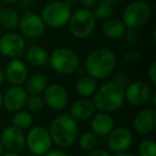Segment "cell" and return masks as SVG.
Listing matches in <instances>:
<instances>
[{
	"instance_id": "obj_15",
	"label": "cell",
	"mask_w": 156,
	"mask_h": 156,
	"mask_svg": "<svg viewBox=\"0 0 156 156\" xmlns=\"http://www.w3.org/2000/svg\"><path fill=\"white\" fill-rule=\"evenodd\" d=\"M27 98L23 86H11L2 94V106L10 113H16L25 107Z\"/></svg>"
},
{
	"instance_id": "obj_12",
	"label": "cell",
	"mask_w": 156,
	"mask_h": 156,
	"mask_svg": "<svg viewBox=\"0 0 156 156\" xmlns=\"http://www.w3.org/2000/svg\"><path fill=\"white\" fill-rule=\"evenodd\" d=\"M43 100L52 111H61L69 102V94L64 86L59 83H51L47 85L43 93Z\"/></svg>"
},
{
	"instance_id": "obj_26",
	"label": "cell",
	"mask_w": 156,
	"mask_h": 156,
	"mask_svg": "<svg viewBox=\"0 0 156 156\" xmlns=\"http://www.w3.org/2000/svg\"><path fill=\"white\" fill-rule=\"evenodd\" d=\"M78 144L81 150L86 152H91L97 148L98 137L92 131H86L79 136Z\"/></svg>"
},
{
	"instance_id": "obj_25",
	"label": "cell",
	"mask_w": 156,
	"mask_h": 156,
	"mask_svg": "<svg viewBox=\"0 0 156 156\" xmlns=\"http://www.w3.org/2000/svg\"><path fill=\"white\" fill-rule=\"evenodd\" d=\"M32 123H33V116L31 113L28 111H18L14 114L12 118V124L14 127L21 129H28L31 127Z\"/></svg>"
},
{
	"instance_id": "obj_2",
	"label": "cell",
	"mask_w": 156,
	"mask_h": 156,
	"mask_svg": "<svg viewBox=\"0 0 156 156\" xmlns=\"http://www.w3.org/2000/svg\"><path fill=\"white\" fill-rule=\"evenodd\" d=\"M117 66V55L108 48H96L86 58L85 68L88 76L94 80H103L113 72Z\"/></svg>"
},
{
	"instance_id": "obj_40",
	"label": "cell",
	"mask_w": 156,
	"mask_h": 156,
	"mask_svg": "<svg viewBox=\"0 0 156 156\" xmlns=\"http://www.w3.org/2000/svg\"><path fill=\"white\" fill-rule=\"evenodd\" d=\"M151 102H152L153 108H155L156 107V94L155 93L153 94V97H152V99H151Z\"/></svg>"
},
{
	"instance_id": "obj_30",
	"label": "cell",
	"mask_w": 156,
	"mask_h": 156,
	"mask_svg": "<svg viewBox=\"0 0 156 156\" xmlns=\"http://www.w3.org/2000/svg\"><path fill=\"white\" fill-rule=\"evenodd\" d=\"M124 36L128 44H136L140 38V33L136 29H126Z\"/></svg>"
},
{
	"instance_id": "obj_11",
	"label": "cell",
	"mask_w": 156,
	"mask_h": 156,
	"mask_svg": "<svg viewBox=\"0 0 156 156\" xmlns=\"http://www.w3.org/2000/svg\"><path fill=\"white\" fill-rule=\"evenodd\" d=\"M133 133L126 126H117L107 136V146L115 154L127 152L133 144Z\"/></svg>"
},
{
	"instance_id": "obj_23",
	"label": "cell",
	"mask_w": 156,
	"mask_h": 156,
	"mask_svg": "<svg viewBox=\"0 0 156 156\" xmlns=\"http://www.w3.org/2000/svg\"><path fill=\"white\" fill-rule=\"evenodd\" d=\"M28 63L33 67H43L48 63L49 54L41 46H32L26 53Z\"/></svg>"
},
{
	"instance_id": "obj_21",
	"label": "cell",
	"mask_w": 156,
	"mask_h": 156,
	"mask_svg": "<svg viewBox=\"0 0 156 156\" xmlns=\"http://www.w3.org/2000/svg\"><path fill=\"white\" fill-rule=\"evenodd\" d=\"M47 79L42 73H34L28 76L25 82V90L28 96H40L47 87Z\"/></svg>"
},
{
	"instance_id": "obj_46",
	"label": "cell",
	"mask_w": 156,
	"mask_h": 156,
	"mask_svg": "<svg viewBox=\"0 0 156 156\" xmlns=\"http://www.w3.org/2000/svg\"><path fill=\"white\" fill-rule=\"evenodd\" d=\"M0 12H1V6H0Z\"/></svg>"
},
{
	"instance_id": "obj_44",
	"label": "cell",
	"mask_w": 156,
	"mask_h": 156,
	"mask_svg": "<svg viewBox=\"0 0 156 156\" xmlns=\"http://www.w3.org/2000/svg\"><path fill=\"white\" fill-rule=\"evenodd\" d=\"M2 107V94L1 91H0V108Z\"/></svg>"
},
{
	"instance_id": "obj_1",
	"label": "cell",
	"mask_w": 156,
	"mask_h": 156,
	"mask_svg": "<svg viewBox=\"0 0 156 156\" xmlns=\"http://www.w3.org/2000/svg\"><path fill=\"white\" fill-rule=\"evenodd\" d=\"M48 132L52 144L63 150L71 148L78 139L79 125L70 115L61 114L51 120Z\"/></svg>"
},
{
	"instance_id": "obj_8",
	"label": "cell",
	"mask_w": 156,
	"mask_h": 156,
	"mask_svg": "<svg viewBox=\"0 0 156 156\" xmlns=\"http://www.w3.org/2000/svg\"><path fill=\"white\" fill-rule=\"evenodd\" d=\"M26 146L34 156H43L51 150L52 141L48 129L42 125L31 127L26 136Z\"/></svg>"
},
{
	"instance_id": "obj_10",
	"label": "cell",
	"mask_w": 156,
	"mask_h": 156,
	"mask_svg": "<svg viewBox=\"0 0 156 156\" xmlns=\"http://www.w3.org/2000/svg\"><path fill=\"white\" fill-rule=\"evenodd\" d=\"M26 50V41L19 33L8 32L0 36V55L4 58H18Z\"/></svg>"
},
{
	"instance_id": "obj_32",
	"label": "cell",
	"mask_w": 156,
	"mask_h": 156,
	"mask_svg": "<svg viewBox=\"0 0 156 156\" xmlns=\"http://www.w3.org/2000/svg\"><path fill=\"white\" fill-rule=\"evenodd\" d=\"M79 3L82 5L83 9H88V10H92L96 4L98 3L100 0H77Z\"/></svg>"
},
{
	"instance_id": "obj_28",
	"label": "cell",
	"mask_w": 156,
	"mask_h": 156,
	"mask_svg": "<svg viewBox=\"0 0 156 156\" xmlns=\"http://www.w3.org/2000/svg\"><path fill=\"white\" fill-rule=\"evenodd\" d=\"M137 152L139 156H156V144L153 139L146 138L138 144Z\"/></svg>"
},
{
	"instance_id": "obj_5",
	"label": "cell",
	"mask_w": 156,
	"mask_h": 156,
	"mask_svg": "<svg viewBox=\"0 0 156 156\" xmlns=\"http://www.w3.org/2000/svg\"><path fill=\"white\" fill-rule=\"evenodd\" d=\"M48 63L57 73L69 76L78 69L80 61L74 50L67 47H58L49 54Z\"/></svg>"
},
{
	"instance_id": "obj_3",
	"label": "cell",
	"mask_w": 156,
	"mask_h": 156,
	"mask_svg": "<svg viewBox=\"0 0 156 156\" xmlns=\"http://www.w3.org/2000/svg\"><path fill=\"white\" fill-rule=\"evenodd\" d=\"M92 103L101 113L110 114L118 111L125 103L124 87L116 81H108L96 89Z\"/></svg>"
},
{
	"instance_id": "obj_14",
	"label": "cell",
	"mask_w": 156,
	"mask_h": 156,
	"mask_svg": "<svg viewBox=\"0 0 156 156\" xmlns=\"http://www.w3.org/2000/svg\"><path fill=\"white\" fill-rule=\"evenodd\" d=\"M0 141L8 152L18 153L26 147V136L23 131L13 125H8L0 132Z\"/></svg>"
},
{
	"instance_id": "obj_39",
	"label": "cell",
	"mask_w": 156,
	"mask_h": 156,
	"mask_svg": "<svg viewBox=\"0 0 156 156\" xmlns=\"http://www.w3.org/2000/svg\"><path fill=\"white\" fill-rule=\"evenodd\" d=\"M1 156H21L18 153H14V152H6V153H2Z\"/></svg>"
},
{
	"instance_id": "obj_7",
	"label": "cell",
	"mask_w": 156,
	"mask_h": 156,
	"mask_svg": "<svg viewBox=\"0 0 156 156\" xmlns=\"http://www.w3.org/2000/svg\"><path fill=\"white\" fill-rule=\"evenodd\" d=\"M67 26L73 36L81 39L88 38L95 30L96 19L91 10L81 8L72 12Z\"/></svg>"
},
{
	"instance_id": "obj_17",
	"label": "cell",
	"mask_w": 156,
	"mask_h": 156,
	"mask_svg": "<svg viewBox=\"0 0 156 156\" xmlns=\"http://www.w3.org/2000/svg\"><path fill=\"white\" fill-rule=\"evenodd\" d=\"M6 80L12 86H21L28 79V68L23 61L18 58L11 60L6 64L3 71Z\"/></svg>"
},
{
	"instance_id": "obj_19",
	"label": "cell",
	"mask_w": 156,
	"mask_h": 156,
	"mask_svg": "<svg viewBox=\"0 0 156 156\" xmlns=\"http://www.w3.org/2000/svg\"><path fill=\"white\" fill-rule=\"evenodd\" d=\"M95 113V107L89 99H78L72 104L70 116L76 121H85L91 118Z\"/></svg>"
},
{
	"instance_id": "obj_4",
	"label": "cell",
	"mask_w": 156,
	"mask_h": 156,
	"mask_svg": "<svg viewBox=\"0 0 156 156\" xmlns=\"http://www.w3.org/2000/svg\"><path fill=\"white\" fill-rule=\"evenodd\" d=\"M152 16V9L143 0H134L124 8L122 13V23L126 29H136L144 27Z\"/></svg>"
},
{
	"instance_id": "obj_31",
	"label": "cell",
	"mask_w": 156,
	"mask_h": 156,
	"mask_svg": "<svg viewBox=\"0 0 156 156\" xmlns=\"http://www.w3.org/2000/svg\"><path fill=\"white\" fill-rule=\"evenodd\" d=\"M148 76L150 79L151 83L153 85H156V62H153L150 65V67H149Z\"/></svg>"
},
{
	"instance_id": "obj_22",
	"label": "cell",
	"mask_w": 156,
	"mask_h": 156,
	"mask_svg": "<svg viewBox=\"0 0 156 156\" xmlns=\"http://www.w3.org/2000/svg\"><path fill=\"white\" fill-rule=\"evenodd\" d=\"M96 89H97V83L88 74L80 76L75 83L76 93L82 99H89L90 97H93Z\"/></svg>"
},
{
	"instance_id": "obj_37",
	"label": "cell",
	"mask_w": 156,
	"mask_h": 156,
	"mask_svg": "<svg viewBox=\"0 0 156 156\" xmlns=\"http://www.w3.org/2000/svg\"><path fill=\"white\" fill-rule=\"evenodd\" d=\"M4 82H6V76H4L3 71L0 69V87H1L2 85L4 84Z\"/></svg>"
},
{
	"instance_id": "obj_6",
	"label": "cell",
	"mask_w": 156,
	"mask_h": 156,
	"mask_svg": "<svg viewBox=\"0 0 156 156\" xmlns=\"http://www.w3.org/2000/svg\"><path fill=\"white\" fill-rule=\"evenodd\" d=\"M72 15V9L62 0H54L44 5L41 12V18L46 27L59 29L67 25Z\"/></svg>"
},
{
	"instance_id": "obj_29",
	"label": "cell",
	"mask_w": 156,
	"mask_h": 156,
	"mask_svg": "<svg viewBox=\"0 0 156 156\" xmlns=\"http://www.w3.org/2000/svg\"><path fill=\"white\" fill-rule=\"evenodd\" d=\"M26 107L29 113H41L45 108V103L43 98L40 96H28L26 101Z\"/></svg>"
},
{
	"instance_id": "obj_42",
	"label": "cell",
	"mask_w": 156,
	"mask_h": 156,
	"mask_svg": "<svg viewBox=\"0 0 156 156\" xmlns=\"http://www.w3.org/2000/svg\"><path fill=\"white\" fill-rule=\"evenodd\" d=\"M100 1H102V2H106V3L113 4V3H116V2H117L118 0H100Z\"/></svg>"
},
{
	"instance_id": "obj_13",
	"label": "cell",
	"mask_w": 156,
	"mask_h": 156,
	"mask_svg": "<svg viewBox=\"0 0 156 156\" xmlns=\"http://www.w3.org/2000/svg\"><path fill=\"white\" fill-rule=\"evenodd\" d=\"M18 28L21 34L29 38H38L45 33L46 30V26L41 16L30 11L25 12L23 16L19 17Z\"/></svg>"
},
{
	"instance_id": "obj_9",
	"label": "cell",
	"mask_w": 156,
	"mask_h": 156,
	"mask_svg": "<svg viewBox=\"0 0 156 156\" xmlns=\"http://www.w3.org/2000/svg\"><path fill=\"white\" fill-rule=\"evenodd\" d=\"M154 91L143 81H134L124 88L125 101L136 107L144 106L151 102Z\"/></svg>"
},
{
	"instance_id": "obj_34",
	"label": "cell",
	"mask_w": 156,
	"mask_h": 156,
	"mask_svg": "<svg viewBox=\"0 0 156 156\" xmlns=\"http://www.w3.org/2000/svg\"><path fill=\"white\" fill-rule=\"evenodd\" d=\"M43 156H71V155H69L63 150H50L49 152H47Z\"/></svg>"
},
{
	"instance_id": "obj_36",
	"label": "cell",
	"mask_w": 156,
	"mask_h": 156,
	"mask_svg": "<svg viewBox=\"0 0 156 156\" xmlns=\"http://www.w3.org/2000/svg\"><path fill=\"white\" fill-rule=\"evenodd\" d=\"M63 1H64V3L71 9L74 8V6H75L76 4H77V2H78L77 0H63Z\"/></svg>"
},
{
	"instance_id": "obj_43",
	"label": "cell",
	"mask_w": 156,
	"mask_h": 156,
	"mask_svg": "<svg viewBox=\"0 0 156 156\" xmlns=\"http://www.w3.org/2000/svg\"><path fill=\"white\" fill-rule=\"evenodd\" d=\"M2 153H3V147H2L1 141H0V156L2 155Z\"/></svg>"
},
{
	"instance_id": "obj_27",
	"label": "cell",
	"mask_w": 156,
	"mask_h": 156,
	"mask_svg": "<svg viewBox=\"0 0 156 156\" xmlns=\"http://www.w3.org/2000/svg\"><path fill=\"white\" fill-rule=\"evenodd\" d=\"M91 11H92V14L95 17V19L107 20V19L112 17L113 13H115V8H113V4L98 1V3Z\"/></svg>"
},
{
	"instance_id": "obj_24",
	"label": "cell",
	"mask_w": 156,
	"mask_h": 156,
	"mask_svg": "<svg viewBox=\"0 0 156 156\" xmlns=\"http://www.w3.org/2000/svg\"><path fill=\"white\" fill-rule=\"evenodd\" d=\"M19 15L15 10L10 8L1 9L0 12V27L1 29L14 30L18 27Z\"/></svg>"
},
{
	"instance_id": "obj_20",
	"label": "cell",
	"mask_w": 156,
	"mask_h": 156,
	"mask_svg": "<svg viewBox=\"0 0 156 156\" xmlns=\"http://www.w3.org/2000/svg\"><path fill=\"white\" fill-rule=\"evenodd\" d=\"M102 32L107 38L117 41L124 36L126 27L121 19L111 17L107 20H104V23H102Z\"/></svg>"
},
{
	"instance_id": "obj_45",
	"label": "cell",
	"mask_w": 156,
	"mask_h": 156,
	"mask_svg": "<svg viewBox=\"0 0 156 156\" xmlns=\"http://www.w3.org/2000/svg\"><path fill=\"white\" fill-rule=\"evenodd\" d=\"M2 35V29H1V27H0V36Z\"/></svg>"
},
{
	"instance_id": "obj_18",
	"label": "cell",
	"mask_w": 156,
	"mask_h": 156,
	"mask_svg": "<svg viewBox=\"0 0 156 156\" xmlns=\"http://www.w3.org/2000/svg\"><path fill=\"white\" fill-rule=\"evenodd\" d=\"M115 127V119L110 114L98 112L92 116L91 129L97 137H106Z\"/></svg>"
},
{
	"instance_id": "obj_41",
	"label": "cell",
	"mask_w": 156,
	"mask_h": 156,
	"mask_svg": "<svg viewBox=\"0 0 156 156\" xmlns=\"http://www.w3.org/2000/svg\"><path fill=\"white\" fill-rule=\"evenodd\" d=\"M3 2H6V3H10V4H13V3H17V2L19 1V0H2Z\"/></svg>"
},
{
	"instance_id": "obj_38",
	"label": "cell",
	"mask_w": 156,
	"mask_h": 156,
	"mask_svg": "<svg viewBox=\"0 0 156 156\" xmlns=\"http://www.w3.org/2000/svg\"><path fill=\"white\" fill-rule=\"evenodd\" d=\"M113 156H136V155H134L133 153H129V152H123V153H119V154H115Z\"/></svg>"
},
{
	"instance_id": "obj_33",
	"label": "cell",
	"mask_w": 156,
	"mask_h": 156,
	"mask_svg": "<svg viewBox=\"0 0 156 156\" xmlns=\"http://www.w3.org/2000/svg\"><path fill=\"white\" fill-rule=\"evenodd\" d=\"M88 156H111L109 154L108 151H106L105 149H98L96 148L95 150L91 151V152H89V154Z\"/></svg>"
},
{
	"instance_id": "obj_16",
	"label": "cell",
	"mask_w": 156,
	"mask_h": 156,
	"mask_svg": "<svg viewBox=\"0 0 156 156\" xmlns=\"http://www.w3.org/2000/svg\"><path fill=\"white\" fill-rule=\"evenodd\" d=\"M133 127L137 133L148 135L156 127V111L153 107H146L139 111L133 119Z\"/></svg>"
},
{
	"instance_id": "obj_35",
	"label": "cell",
	"mask_w": 156,
	"mask_h": 156,
	"mask_svg": "<svg viewBox=\"0 0 156 156\" xmlns=\"http://www.w3.org/2000/svg\"><path fill=\"white\" fill-rule=\"evenodd\" d=\"M17 3H18V5H21V8L28 9V8H30V6H32L33 0H19Z\"/></svg>"
}]
</instances>
